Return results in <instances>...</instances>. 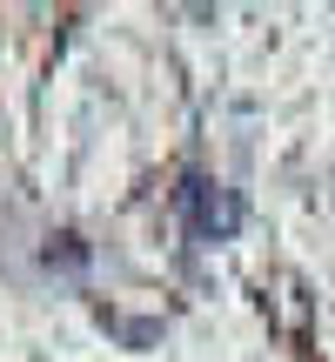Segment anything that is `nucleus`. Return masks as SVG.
Here are the masks:
<instances>
[{
	"label": "nucleus",
	"instance_id": "f257e3e1",
	"mask_svg": "<svg viewBox=\"0 0 335 362\" xmlns=\"http://www.w3.org/2000/svg\"><path fill=\"white\" fill-rule=\"evenodd\" d=\"M181 221H188L194 242H235L248 221V202H242V188H228L215 175H188L181 181Z\"/></svg>",
	"mask_w": 335,
	"mask_h": 362
}]
</instances>
